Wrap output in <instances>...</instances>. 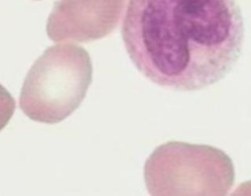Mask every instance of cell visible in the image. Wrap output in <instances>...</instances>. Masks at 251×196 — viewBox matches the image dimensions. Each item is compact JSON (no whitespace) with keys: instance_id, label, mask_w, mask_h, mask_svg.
<instances>
[{"instance_id":"7a4b0ae2","label":"cell","mask_w":251,"mask_h":196,"mask_svg":"<svg viewBox=\"0 0 251 196\" xmlns=\"http://www.w3.org/2000/svg\"><path fill=\"white\" fill-rule=\"evenodd\" d=\"M92 76V62L84 48L73 43L49 47L26 75L20 108L32 121L61 122L82 104Z\"/></svg>"},{"instance_id":"277c9868","label":"cell","mask_w":251,"mask_h":196,"mask_svg":"<svg viewBox=\"0 0 251 196\" xmlns=\"http://www.w3.org/2000/svg\"><path fill=\"white\" fill-rule=\"evenodd\" d=\"M126 0H59L47 20L52 41L89 43L109 35L120 22Z\"/></svg>"},{"instance_id":"6da1fadb","label":"cell","mask_w":251,"mask_h":196,"mask_svg":"<svg viewBox=\"0 0 251 196\" xmlns=\"http://www.w3.org/2000/svg\"><path fill=\"white\" fill-rule=\"evenodd\" d=\"M122 37L133 65L149 80L196 91L233 69L244 22L235 0H129Z\"/></svg>"},{"instance_id":"3957f363","label":"cell","mask_w":251,"mask_h":196,"mask_svg":"<svg viewBox=\"0 0 251 196\" xmlns=\"http://www.w3.org/2000/svg\"><path fill=\"white\" fill-rule=\"evenodd\" d=\"M209 147L203 145L195 163H189V144L171 141L157 147L145 166V180L149 193L183 196L184 188H191V172L199 183L204 184L209 194H227L233 184L235 172L232 162L226 153L220 150L211 159L192 170L210 151L212 147L206 154Z\"/></svg>"}]
</instances>
